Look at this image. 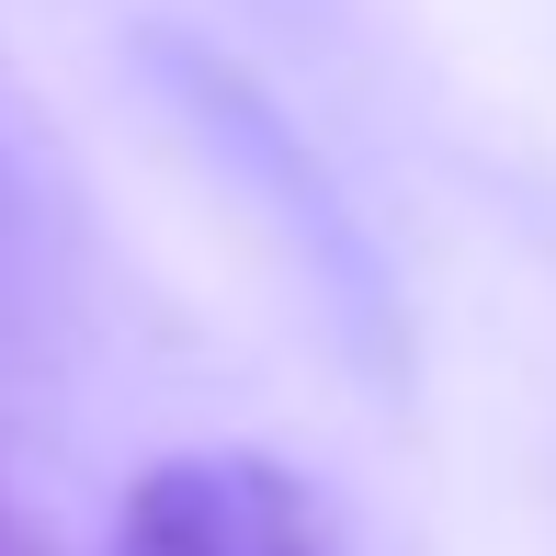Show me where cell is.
<instances>
[{"mask_svg": "<svg viewBox=\"0 0 556 556\" xmlns=\"http://www.w3.org/2000/svg\"><path fill=\"white\" fill-rule=\"evenodd\" d=\"M103 556H352V534L285 454L193 443V454H160L125 489Z\"/></svg>", "mask_w": 556, "mask_h": 556, "instance_id": "1", "label": "cell"}]
</instances>
